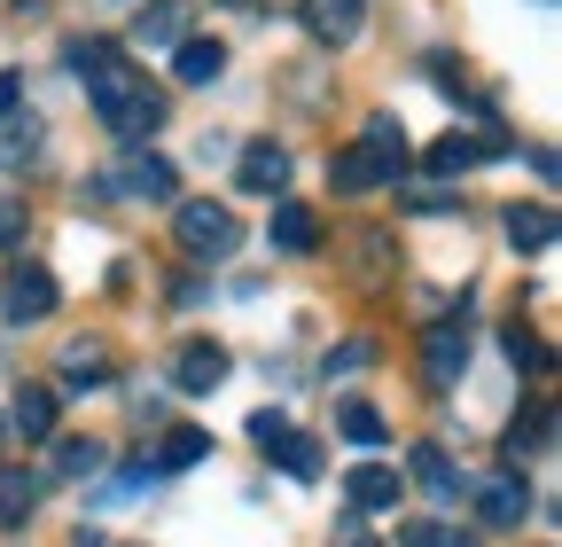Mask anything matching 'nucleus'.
Masks as SVG:
<instances>
[{"mask_svg":"<svg viewBox=\"0 0 562 547\" xmlns=\"http://www.w3.org/2000/svg\"><path fill=\"white\" fill-rule=\"evenodd\" d=\"M368 360H375V345H368V336H344V345L328 353V376H360Z\"/></svg>","mask_w":562,"mask_h":547,"instance_id":"a878e982","label":"nucleus"},{"mask_svg":"<svg viewBox=\"0 0 562 547\" xmlns=\"http://www.w3.org/2000/svg\"><path fill=\"white\" fill-rule=\"evenodd\" d=\"M235 180L250 196H281V188H290V149H281V142H250L243 165H235Z\"/></svg>","mask_w":562,"mask_h":547,"instance_id":"1a4fd4ad","label":"nucleus"},{"mask_svg":"<svg viewBox=\"0 0 562 547\" xmlns=\"http://www.w3.org/2000/svg\"><path fill=\"white\" fill-rule=\"evenodd\" d=\"M133 40H140V47H180V40H188V0H140Z\"/></svg>","mask_w":562,"mask_h":547,"instance_id":"9b49d317","label":"nucleus"},{"mask_svg":"<svg viewBox=\"0 0 562 547\" xmlns=\"http://www.w3.org/2000/svg\"><path fill=\"white\" fill-rule=\"evenodd\" d=\"M55 305H63V290H55V274H47V266H16L9 282H0V313L24 321V328H32V321H47Z\"/></svg>","mask_w":562,"mask_h":547,"instance_id":"20e7f679","label":"nucleus"},{"mask_svg":"<svg viewBox=\"0 0 562 547\" xmlns=\"http://www.w3.org/2000/svg\"><path fill=\"white\" fill-rule=\"evenodd\" d=\"M508 360H516L524 376H539V368H547V353H539V336H524V328H508Z\"/></svg>","mask_w":562,"mask_h":547,"instance_id":"cd10ccee","label":"nucleus"},{"mask_svg":"<svg viewBox=\"0 0 562 547\" xmlns=\"http://www.w3.org/2000/svg\"><path fill=\"white\" fill-rule=\"evenodd\" d=\"M110 376V353L94 345V336H70L63 345V383H102Z\"/></svg>","mask_w":562,"mask_h":547,"instance_id":"4be33fe9","label":"nucleus"},{"mask_svg":"<svg viewBox=\"0 0 562 547\" xmlns=\"http://www.w3.org/2000/svg\"><path fill=\"white\" fill-rule=\"evenodd\" d=\"M227 368H235V360H227V345L195 336V345H180V360H172V383L203 399V391H220V383H227Z\"/></svg>","mask_w":562,"mask_h":547,"instance_id":"0eeeda50","label":"nucleus"},{"mask_svg":"<svg viewBox=\"0 0 562 547\" xmlns=\"http://www.w3.org/2000/svg\"><path fill=\"white\" fill-rule=\"evenodd\" d=\"M16 243H24V203L0 196V250H16Z\"/></svg>","mask_w":562,"mask_h":547,"instance_id":"c756f323","label":"nucleus"},{"mask_svg":"<svg viewBox=\"0 0 562 547\" xmlns=\"http://www.w3.org/2000/svg\"><path fill=\"white\" fill-rule=\"evenodd\" d=\"M501 149H508V133H501V125H484V133H438V142H430V172L461 180L469 165H484V157H501Z\"/></svg>","mask_w":562,"mask_h":547,"instance_id":"39448f33","label":"nucleus"},{"mask_svg":"<svg viewBox=\"0 0 562 547\" xmlns=\"http://www.w3.org/2000/svg\"><path fill=\"white\" fill-rule=\"evenodd\" d=\"M398 547H469V539L438 516H414V524H398Z\"/></svg>","mask_w":562,"mask_h":547,"instance_id":"b1692460","label":"nucleus"},{"mask_svg":"<svg viewBox=\"0 0 562 547\" xmlns=\"http://www.w3.org/2000/svg\"><path fill=\"white\" fill-rule=\"evenodd\" d=\"M305 40H321V47H344V40H360V24H368V9L360 0H305Z\"/></svg>","mask_w":562,"mask_h":547,"instance_id":"6e6552de","label":"nucleus"},{"mask_svg":"<svg viewBox=\"0 0 562 547\" xmlns=\"http://www.w3.org/2000/svg\"><path fill=\"white\" fill-rule=\"evenodd\" d=\"M180 250H188V258H235V250H243L235 212H227V203H211V196L180 203Z\"/></svg>","mask_w":562,"mask_h":547,"instance_id":"7ed1b4c3","label":"nucleus"},{"mask_svg":"<svg viewBox=\"0 0 562 547\" xmlns=\"http://www.w3.org/2000/svg\"><path fill=\"white\" fill-rule=\"evenodd\" d=\"M227 9H250V0H227Z\"/></svg>","mask_w":562,"mask_h":547,"instance_id":"473e14b6","label":"nucleus"},{"mask_svg":"<svg viewBox=\"0 0 562 547\" xmlns=\"http://www.w3.org/2000/svg\"><path fill=\"white\" fill-rule=\"evenodd\" d=\"M406 133H398V118H368V133L351 142L336 165H328V180L344 188V196H368V188H391V180H406Z\"/></svg>","mask_w":562,"mask_h":547,"instance_id":"f03ea898","label":"nucleus"},{"mask_svg":"<svg viewBox=\"0 0 562 547\" xmlns=\"http://www.w3.org/2000/svg\"><path fill=\"white\" fill-rule=\"evenodd\" d=\"M273 243L281 250H313L321 243V212L313 203H273Z\"/></svg>","mask_w":562,"mask_h":547,"instance_id":"aec40b11","label":"nucleus"},{"mask_svg":"<svg viewBox=\"0 0 562 547\" xmlns=\"http://www.w3.org/2000/svg\"><path fill=\"white\" fill-rule=\"evenodd\" d=\"M70 71L87 79V94H94V110H102V125L117 133V142H149V133L165 125V110H172L165 87H149L110 40H79L70 47Z\"/></svg>","mask_w":562,"mask_h":547,"instance_id":"f257e3e1","label":"nucleus"},{"mask_svg":"<svg viewBox=\"0 0 562 547\" xmlns=\"http://www.w3.org/2000/svg\"><path fill=\"white\" fill-rule=\"evenodd\" d=\"M203 454H211V438H203V431H172V438H165V454H157V469H195Z\"/></svg>","mask_w":562,"mask_h":547,"instance_id":"393cba45","label":"nucleus"},{"mask_svg":"<svg viewBox=\"0 0 562 547\" xmlns=\"http://www.w3.org/2000/svg\"><path fill=\"white\" fill-rule=\"evenodd\" d=\"M16 94H24V79H16V71H0V118L16 110Z\"/></svg>","mask_w":562,"mask_h":547,"instance_id":"7c9ffc66","label":"nucleus"},{"mask_svg":"<svg viewBox=\"0 0 562 547\" xmlns=\"http://www.w3.org/2000/svg\"><path fill=\"white\" fill-rule=\"evenodd\" d=\"M508 243L516 250H547L554 243V212H547V203H516V212H508Z\"/></svg>","mask_w":562,"mask_h":547,"instance_id":"412c9836","label":"nucleus"},{"mask_svg":"<svg viewBox=\"0 0 562 547\" xmlns=\"http://www.w3.org/2000/svg\"><path fill=\"white\" fill-rule=\"evenodd\" d=\"M102 461H110V454H102L94 438H63V446H55V477H79V485H87Z\"/></svg>","mask_w":562,"mask_h":547,"instance_id":"5701e85b","label":"nucleus"},{"mask_svg":"<svg viewBox=\"0 0 562 547\" xmlns=\"http://www.w3.org/2000/svg\"><path fill=\"white\" fill-rule=\"evenodd\" d=\"M125 188L149 196V203H172V196H180V172H172V157L140 149V157H125Z\"/></svg>","mask_w":562,"mask_h":547,"instance_id":"4468645a","label":"nucleus"},{"mask_svg":"<svg viewBox=\"0 0 562 547\" xmlns=\"http://www.w3.org/2000/svg\"><path fill=\"white\" fill-rule=\"evenodd\" d=\"M94 547H110V539H94Z\"/></svg>","mask_w":562,"mask_h":547,"instance_id":"72a5a7b5","label":"nucleus"},{"mask_svg":"<svg viewBox=\"0 0 562 547\" xmlns=\"http://www.w3.org/2000/svg\"><path fill=\"white\" fill-rule=\"evenodd\" d=\"M476 516H484L492 532H508V524H524V516H531V485H524L516 469H501V477H484V485H476Z\"/></svg>","mask_w":562,"mask_h":547,"instance_id":"423d86ee","label":"nucleus"},{"mask_svg":"<svg viewBox=\"0 0 562 547\" xmlns=\"http://www.w3.org/2000/svg\"><path fill=\"white\" fill-rule=\"evenodd\" d=\"M336 431H344L351 446H383V438H391V423H383L375 399H344V406H336Z\"/></svg>","mask_w":562,"mask_h":547,"instance_id":"6ab92c4d","label":"nucleus"},{"mask_svg":"<svg viewBox=\"0 0 562 547\" xmlns=\"http://www.w3.org/2000/svg\"><path fill=\"white\" fill-rule=\"evenodd\" d=\"M406 469H414V485L430 493V501H453V493H461V477H453L446 446H414V454H406Z\"/></svg>","mask_w":562,"mask_h":547,"instance_id":"f3484780","label":"nucleus"},{"mask_svg":"<svg viewBox=\"0 0 562 547\" xmlns=\"http://www.w3.org/2000/svg\"><path fill=\"white\" fill-rule=\"evenodd\" d=\"M547 431H554L547 415H531V423H516V431H508V454H539V446H547Z\"/></svg>","mask_w":562,"mask_h":547,"instance_id":"c85d7f7f","label":"nucleus"},{"mask_svg":"<svg viewBox=\"0 0 562 547\" xmlns=\"http://www.w3.org/2000/svg\"><path fill=\"white\" fill-rule=\"evenodd\" d=\"M461 368H469V336H461L453 321H438V328H430V353H422V376H430V383L446 391Z\"/></svg>","mask_w":562,"mask_h":547,"instance_id":"ddd939ff","label":"nucleus"},{"mask_svg":"<svg viewBox=\"0 0 562 547\" xmlns=\"http://www.w3.org/2000/svg\"><path fill=\"white\" fill-rule=\"evenodd\" d=\"M32 149H40V125H32V118H24V125H9V133H0V165H24Z\"/></svg>","mask_w":562,"mask_h":547,"instance_id":"bb28decb","label":"nucleus"},{"mask_svg":"<svg viewBox=\"0 0 562 547\" xmlns=\"http://www.w3.org/2000/svg\"><path fill=\"white\" fill-rule=\"evenodd\" d=\"M398 485L406 477L398 469H383V461H360V469H344V493H351V509H398Z\"/></svg>","mask_w":562,"mask_h":547,"instance_id":"9d476101","label":"nucleus"},{"mask_svg":"<svg viewBox=\"0 0 562 547\" xmlns=\"http://www.w3.org/2000/svg\"><path fill=\"white\" fill-rule=\"evenodd\" d=\"M336 547H375V539H368L360 524H344V532H336Z\"/></svg>","mask_w":562,"mask_h":547,"instance_id":"2f4dec72","label":"nucleus"},{"mask_svg":"<svg viewBox=\"0 0 562 547\" xmlns=\"http://www.w3.org/2000/svg\"><path fill=\"white\" fill-rule=\"evenodd\" d=\"M32 509H40V477L32 469H0V532H24Z\"/></svg>","mask_w":562,"mask_h":547,"instance_id":"dca6fc26","label":"nucleus"},{"mask_svg":"<svg viewBox=\"0 0 562 547\" xmlns=\"http://www.w3.org/2000/svg\"><path fill=\"white\" fill-rule=\"evenodd\" d=\"M9 423L24 431V446H47V438H55V391H47V383H24Z\"/></svg>","mask_w":562,"mask_h":547,"instance_id":"2eb2a0df","label":"nucleus"},{"mask_svg":"<svg viewBox=\"0 0 562 547\" xmlns=\"http://www.w3.org/2000/svg\"><path fill=\"white\" fill-rule=\"evenodd\" d=\"M266 454H273L281 469H290V477H321V438H305V431H290V423H281V431L266 438Z\"/></svg>","mask_w":562,"mask_h":547,"instance_id":"a211bd4d","label":"nucleus"},{"mask_svg":"<svg viewBox=\"0 0 562 547\" xmlns=\"http://www.w3.org/2000/svg\"><path fill=\"white\" fill-rule=\"evenodd\" d=\"M220 71H227V47H220V40H195V32H188V40L172 47V79H180V87H211Z\"/></svg>","mask_w":562,"mask_h":547,"instance_id":"f8f14e48","label":"nucleus"}]
</instances>
